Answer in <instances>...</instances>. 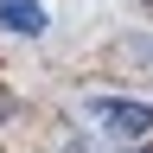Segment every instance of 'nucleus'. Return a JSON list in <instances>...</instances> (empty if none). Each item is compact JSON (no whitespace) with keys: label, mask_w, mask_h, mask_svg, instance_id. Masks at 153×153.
Wrapping results in <instances>:
<instances>
[{"label":"nucleus","mask_w":153,"mask_h":153,"mask_svg":"<svg viewBox=\"0 0 153 153\" xmlns=\"http://www.w3.org/2000/svg\"><path fill=\"white\" fill-rule=\"evenodd\" d=\"M96 121H108V134H121V140H140L153 128V108L147 102H96Z\"/></svg>","instance_id":"nucleus-1"},{"label":"nucleus","mask_w":153,"mask_h":153,"mask_svg":"<svg viewBox=\"0 0 153 153\" xmlns=\"http://www.w3.org/2000/svg\"><path fill=\"white\" fill-rule=\"evenodd\" d=\"M0 26L38 38V32H45V7H38V0H0Z\"/></svg>","instance_id":"nucleus-2"}]
</instances>
